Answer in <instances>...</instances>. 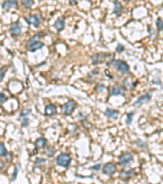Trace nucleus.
<instances>
[{
	"label": "nucleus",
	"mask_w": 163,
	"mask_h": 184,
	"mask_svg": "<svg viewBox=\"0 0 163 184\" xmlns=\"http://www.w3.org/2000/svg\"><path fill=\"white\" fill-rule=\"evenodd\" d=\"M110 65H112L113 68H115L116 70H118V71H120L122 74H129L130 73V67L128 64L124 61L121 60H115L113 59L111 61Z\"/></svg>",
	"instance_id": "f257e3e1"
},
{
	"label": "nucleus",
	"mask_w": 163,
	"mask_h": 184,
	"mask_svg": "<svg viewBox=\"0 0 163 184\" xmlns=\"http://www.w3.org/2000/svg\"><path fill=\"white\" fill-rule=\"evenodd\" d=\"M71 161H72V157L68 153H60L56 159V164L63 168L69 167Z\"/></svg>",
	"instance_id": "f03ea898"
},
{
	"label": "nucleus",
	"mask_w": 163,
	"mask_h": 184,
	"mask_svg": "<svg viewBox=\"0 0 163 184\" xmlns=\"http://www.w3.org/2000/svg\"><path fill=\"white\" fill-rule=\"evenodd\" d=\"M76 102L73 100H69L66 103H65L63 106H62V110L63 113L65 114V116H70L71 114L73 113V110H75L76 108Z\"/></svg>",
	"instance_id": "7ed1b4c3"
},
{
	"label": "nucleus",
	"mask_w": 163,
	"mask_h": 184,
	"mask_svg": "<svg viewBox=\"0 0 163 184\" xmlns=\"http://www.w3.org/2000/svg\"><path fill=\"white\" fill-rule=\"evenodd\" d=\"M133 161L132 155L129 152H124L119 156V164L121 166L129 165L131 162Z\"/></svg>",
	"instance_id": "20e7f679"
},
{
	"label": "nucleus",
	"mask_w": 163,
	"mask_h": 184,
	"mask_svg": "<svg viewBox=\"0 0 163 184\" xmlns=\"http://www.w3.org/2000/svg\"><path fill=\"white\" fill-rule=\"evenodd\" d=\"M21 29L22 26L19 21H17L16 22H13L11 24V28H10V32H11V36L17 37L19 36L21 33Z\"/></svg>",
	"instance_id": "39448f33"
},
{
	"label": "nucleus",
	"mask_w": 163,
	"mask_h": 184,
	"mask_svg": "<svg viewBox=\"0 0 163 184\" xmlns=\"http://www.w3.org/2000/svg\"><path fill=\"white\" fill-rule=\"evenodd\" d=\"M25 19H26V22L29 25H33L35 28H38L42 21L40 17L38 15H29L28 17H26Z\"/></svg>",
	"instance_id": "423d86ee"
},
{
	"label": "nucleus",
	"mask_w": 163,
	"mask_h": 184,
	"mask_svg": "<svg viewBox=\"0 0 163 184\" xmlns=\"http://www.w3.org/2000/svg\"><path fill=\"white\" fill-rule=\"evenodd\" d=\"M116 171H117L116 164L112 162L105 164L103 167V173L108 176H112L116 173Z\"/></svg>",
	"instance_id": "0eeeda50"
},
{
	"label": "nucleus",
	"mask_w": 163,
	"mask_h": 184,
	"mask_svg": "<svg viewBox=\"0 0 163 184\" xmlns=\"http://www.w3.org/2000/svg\"><path fill=\"white\" fill-rule=\"evenodd\" d=\"M151 97H152V93L151 92H149L147 94H143L142 96L138 97V99L135 102V106H141L143 103H146V102H149L150 99H151Z\"/></svg>",
	"instance_id": "6e6552de"
},
{
	"label": "nucleus",
	"mask_w": 163,
	"mask_h": 184,
	"mask_svg": "<svg viewBox=\"0 0 163 184\" xmlns=\"http://www.w3.org/2000/svg\"><path fill=\"white\" fill-rule=\"evenodd\" d=\"M137 175V173H135V171L134 170H122L120 173V178L124 181H127L131 178H134Z\"/></svg>",
	"instance_id": "1a4fd4ad"
},
{
	"label": "nucleus",
	"mask_w": 163,
	"mask_h": 184,
	"mask_svg": "<svg viewBox=\"0 0 163 184\" xmlns=\"http://www.w3.org/2000/svg\"><path fill=\"white\" fill-rule=\"evenodd\" d=\"M126 93V88L123 86L121 85H115L111 88V95H114V96H124Z\"/></svg>",
	"instance_id": "9d476101"
},
{
	"label": "nucleus",
	"mask_w": 163,
	"mask_h": 184,
	"mask_svg": "<svg viewBox=\"0 0 163 184\" xmlns=\"http://www.w3.org/2000/svg\"><path fill=\"white\" fill-rule=\"evenodd\" d=\"M65 19L64 17H60L59 18H57V20L56 21V22L54 24V27L58 32L62 31L65 29Z\"/></svg>",
	"instance_id": "9b49d317"
},
{
	"label": "nucleus",
	"mask_w": 163,
	"mask_h": 184,
	"mask_svg": "<svg viewBox=\"0 0 163 184\" xmlns=\"http://www.w3.org/2000/svg\"><path fill=\"white\" fill-rule=\"evenodd\" d=\"M108 57L107 54L105 53H97L96 55H93L91 57V60H92L93 64H99V63L104 62V60L106 59V57Z\"/></svg>",
	"instance_id": "f8f14e48"
},
{
	"label": "nucleus",
	"mask_w": 163,
	"mask_h": 184,
	"mask_svg": "<svg viewBox=\"0 0 163 184\" xmlns=\"http://www.w3.org/2000/svg\"><path fill=\"white\" fill-rule=\"evenodd\" d=\"M56 115V106L52 104H49L45 107V116H53Z\"/></svg>",
	"instance_id": "ddd939ff"
},
{
	"label": "nucleus",
	"mask_w": 163,
	"mask_h": 184,
	"mask_svg": "<svg viewBox=\"0 0 163 184\" xmlns=\"http://www.w3.org/2000/svg\"><path fill=\"white\" fill-rule=\"evenodd\" d=\"M18 3H17V1H6L3 3L2 5V8H3V10H9L11 8H17Z\"/></svg>",
	"instance_id": "4468645a"
},
{
	"label": "nucleus",
	"mask_w": 163,
	"mask_h": 184,
	"mask_svg": "<svg viewBox=\"0 0 163 184\" xmlns=\"http://www.w3.org/2000/svg\"><path fill=\"white\" fill-rule=\"evenodd\" d=\"M43 47H44V43L38 41V42L31 44V45L29 47V52H34L38 51V50H39V49L42 48Z\"/></svg>",
	"instance_id": "2eb2a0df"
},
{
	"label": "nucleus",
	"mask_w": 163,
	"mask_h": 184,
	"mask_svg": "<svg viewBox=\"0 0 163 184\" xmlns=\"http://www.w3.org/2000/svg\"><path fill=\"white\" fill-rule=\"evenodd\" d=\"M118 114L119 113H118V110L110 109V108H107L106 110H105V115H106L108 118H110V119H116L118 116Z\"/></svg>",
	"instance_id": "dca6fc26"
},
{
	"label": "nucleus",
	"mask_w": 163,
	"mask_h": 184,
	"mask_svg": "<svg viewBox=\"0 0 163 184\" xmlns=\"http://www.w3.org/2000/svg\"><path fill=\"white\" fill-rule=\"evenodd\" d=\"M114 9H113V14H115L117 17H118V16H120L121 13V11H122V5H121V3H120V2H118V1H114Z\"/></svg>",
	"instance_id": "f3484780"
},
{
	"label": "nucleus",
	"mask_w": 163,
	"mask_h": 184,
	"mask_svg": "<svg viewBox=\"0 0 163 184\" xmlns=\"http://www.w3.org/2000/svg\"><path fill=\"white\" fill-rule=\"evenodd\" d=\"M34 144H35V147H37L38 148H45L47 147V144H48V141L44 138H39L35 141Z\"/></svg>",
	"instance_id": "a211bd4d"
},
{
	"label": "nucleus",
	"mask_w": 163,
	"mask_h": 184,
	"mask_svg": "<svg viewBox=\"0 0 163 184\" xmlns=\"http://www.w3.org/2000/svg\"><path fill=\"white\" fill-rule=\"evenodd\" d=\"M44 35H45V34H43L42 32H39V33L36 34L34 37H32L30 40H29V41L28 42V45L30 46L31 44H33L34 43L38 42V40H39V39H41V38H42Z\"/></svg>",
	"instance_id": "6ab92c4d"
},
{
	"label": "nucleus",
	"mask_w": 163,
	"mask_h": 184,
	"mask_svg": "<svg viewBox=\"0 0 163 184\" xmlns=\"http://www.w3.org/2000/svg\"><path fill=\"white\" fill-rule=\"evenodd\" d=\"M21 3H22L23 6H25L27 9H30L32 8V6L34 4V1L32 0H24V1H21Z\"/></svg>",
	"instance_id": "aec40b11"
},
{
	"label": "nucleus",
	"mask_w": 163,
	"mask_h": 184,
	"mask_svg": "<svg viewBox=\"0 0 163 184\" xmlns=\"http://www.w3.org/2000/svg\"><path fill=\"white\" fill-rule=\"evenodd\" d=\"M135 116V111H131L127 115V125H130L132 123L133 117Z\"/></svg>",
	"instance_id": "412c9836"
},
{
	"label": "nucleus",
	"mask_w": 163,
	"mask_h": 184,
	"mask_svg": "<svg viewBox=\"0 0 163 184\" xmlns=\"http://www.w3.org/2000/svg\"><path fill=\"white\" fill-rule=\"evenodd\" d=\"M8 154V151L6 149L5 145L3 143H0V156H6Z\"/></svg>",
	"instance_id": "4be33fe9"
},
{
	"label": "nucleus",
	"mask_w": 163,
	"mask_h": 184,
	"mask_svg": "<svg viewBox=\"0 0 163 184\" xmlns=\"http://www.w3.org/2000/svg\"><path fill=\"white\" fill-rule=\"evenodd\" d=\"M31 113V110L30 109H25V110H21V112L20 114V117H23V118H26L29 115H30Z\"/></svg>",
	"instance_id": "5701e85b"
},
{
	"label": "nucleus",
	"mask_w": 163,
	"mask_h": 184,
	"mask_svg": "<svg viewBox=\"0 0 163 184\" xmlns=\"http://www.w3.org/2000/svg\"><path fill=\"white\" fill-rule=\"evenodd\" d=\"M55 151H56V150L54 149V147H48V150L46 151V155H47L48 157H51V156H54Z\"/></svg>",
	"instance_id": "b1692460"
},
{
	"label": "nucleus",
	"mask_w": 163,
	"mask_h": 184,
	"mask_svg": "<svg viewBox=\"0 0 163 184\" xmlns=\"http://www.w3.org/2000/svg\"><path fill=\"white\" fill-rule=\"evenodd\" d=\"M156 25H157V27H158V30H162V19L161 18H158V20L156 21Z\"/></svg>",
	"instance_id": "393cba45"
},
{
	"label": "nucleus",
	"mask_w": 163,
	"mask_h": 184,
	"mask_svg": "<svg viewBox=\"0 0 163 184\" xmlns=\"http://www.w3.org/2000/svg\"><path fill=\"white\" fill-rule=\"evenodd\" d=\"M8 101V97L3 93H0V104H3L4 102Z\"/></svg>",
	"instance_id": "a878e982"
},
{
	"label": "nucleus",
	"mask_w": 163,
	"mask_h": 184,
	"mask_svg": "<svg viewBox=\"0 0 163 184\" xmlns=\"http://www.w3.org/2000/svg\"><path fill=\"white\" fill-rule=\"evenodd\" d=\"M124 50H125V48H124V46L122 45V44H120V43H118V46H117V48H116V51L118 52H119V53H121V52H122Z\"/></svg>",
	"instance_id": "bb28decb"
},
{
	"label": "nucleus",
	"mask_w": 163,
	"mask_h": 184,
	"mask_svg": "<svg viewBox=\"0 0 163 184\" xmlns=\"http://www.w3.org/2000/svg\"><path fill=\"white\" fill-rule=\"evenodd\" d=\"M6 71H7V69L6 68H0V82L3 80V77L5 75Z\"/></svg>",
	"instance_id": "cd10ccee"
},
{
	"label": "nucleus",
	"mask_w": 163,
	"mask_h": 184,
	"mask_svg": "<svg viewBox=\"0 0 163 184\" xmlns=\"http://www.w3.org/2000/svg\"><path fill=\"white\" fill-rule=\"evenodd\" d=\"M18 172H19L18 168H16L14 170V172L12 173V177H11V180H12V181H15V180L17 179V175H18Z\"/></svg>",
	"instance_id": "c85d7f7f"
},
{
	"label": "nucleus",
	"mask_w": 163,
	"mask_h": 184,
	"mask_svg": "<svg viewBox=\"0 0 163 184\" xmlns=\"http://www.w3.org/2000/svg\"><path fill=\"white\" fill-rule=\"evenodd\" d=\"M29 120L27 117L24 118L23 119V122H22V127H27L29 125Z\"/></svg>",
	"instance_id": "c756f323"
},
{
	"label": "nucleus",
	"mask_w": 163,
	"mask_h": 184,
	"mask_svg": "<svg viewBox=\"0 0 163 184\" xmlns=\"http://www.w3.org/2000/svg\"><path fill=\"white\" fill-rule=\"evenodd\" d=\"M100 168H101V164H95V165H93L91 169H92L93 170H95V171H98V170H100Z\"/></svg>",
	"instance_id": "7c9ffc66"
},
{
	"label": "nucleus",
	"mask_w": 163,
	"mask_h": 184,
	"mask_svg": "<svg viewBox=\"0 0 163 184\" xmlns=\"http://www.w3.org/2000/svg\"><path fill=\"white\" fill-rule=\"evenodd\" d=\"M46 160L44 159H41V158H38L35 161V164H39L40 163H45Z\"/></svg>",
	"instance_id": "2f4dec72"
},
{
	"label": "nucleus",
	"mask_w": 163,
	"mask_h": 184,
	"mask_svg": "<svg viewBox=\"0 0 163 184\" xmlns=\"http://www.w3.org/2000/svg\"><path fill=\"white\" fill-rule=\"evenodd\" d=\"M6 156H7V160H8V162H11V153L8 152V154L6 155Z\"/></svg>",
	"instance_id": "473e14b6"
},
{
	"label": "nucleus",
	"mask_w": 163,
	"mask_h": 184,
	"mask_svg": "<svg viewBox=\"0 0 163 184\" xmlns=\"http://www.w3.org/2000/svg\"><path fill=\"white\" fill-rule=\"evenodd\" d=\"M149 35H150V36H152V33H153V34H154L155 33L154 30H152V29H151L150 27H149Z\"/></svg>",
	"instance_id": "72a5a7b5"
},
{
	"label": "nucleus",
	"mask_w": 163,
	"mask_h": 184,
	"mask_svg": "<svg viewBox=\"0 0 163 184\" xmlns=\"http://www.w3.org/2000/svg\"><path fill=\"white\" fill-rule=\"evenodd\" d=\"M4 167H5V164H4V163H3V161H1V160H0V170H3Z\"/></svg>",
	"instance_id": "f704fd0d"
}]
</instances>
